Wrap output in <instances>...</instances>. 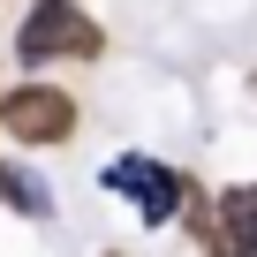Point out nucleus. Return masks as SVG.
Listing matches in <instances>:
<instances>
[{
	"instance_id": "f257e3e1",
	"label": "nucleus",
	"mask_w": 257,
	"mask_h": 257,
	"mask_svg": "<svg viewBox=\"0 0 257 257\" xmlns=\"http://www.w3.org/2000/svg\"><path fill=\"white\" fill-rule=\"evenodd\" d=\"M8 53L23 76H46V68H91L106 61V31L76 8V0H31L8 31Z\"/></svg>"
},
{
	"instance_id": "f03ea898",
	"label": "nucleus",
	"mask_w": 257,
	"mask_h": 257,
	"mask_svg": "<svg viewBox=\"0 0 257 257\" xmlns=\"http://www.w3.org/2000/svg\"><path fill=\"white\" fill-rule=\"evenodd\" d=\"M0 137L8 152H61L83 137V98L53 76H16L0 83Z\"/></svg>"
},
{
	"instance_id": "7ed1b4c3",
	"label": "nucleus",
	"mask_w": 257,
	"mask_h": 257,
	"mask_svg": "<svg viewBox=\"0 0 257 257\" xmlns=\"http://www.w3.org/2000/svg\"><path fill=\"white\" fill-rule=\"evenodd\" d=\"M98 189L121 197V204H137L144 227H174L182 204H189V189H197V174H189V167H167V159H152V152H113V159L98 167Z\"/></svg>"
},
{
	"instance_id": "20e7f679",
	"label": "nucleus",
	"mask_w": 257,
	"mask_h": 257,
	"mask_svg": "<svg viewBox=\"0 0 257 257\" xmlns=\"http://www.w3.org/2000/svg\"><path fill=\"white\" fill-rule=\"evenodd\" d=\"M212 212H219V257H257V182H219Z\"/></svg>"
},
{
	"instance_id": "39448f33",
	"label": "nucleus",
	"mask_w": 257,
	"mask_h": 257,
	"mask_svg": "<svg viewBox=\"0 0 257 257\" xmlns=\"http://www.w3.org/2000/svg\"><path fill=\"white\" fill-rule=\"evenodd\" d=\"M0 204H8V212H23V219H53V212H61L53 182H46L38 167H23L16 152H0Z\"/></svg>"
},
{
	"instance_id": "423d86ee",
	"label": "nucleus",
	"mask_w": 257,
	"mask_h": 257,
	"mask_svg": "<svg viewBox=\"0 0 257 257\" xmlns=\"http://www.w3.org/2000/svg\"><path fill=\"white\" fill-rule=\"evenodd\" d=\"M249 91H257V68H249Z\"/></svg>"
},
{
	"instance_id": "0eeeda50",
	"label": "nucleus",
	"mask_w": 257,
	"mask_h": 257,
	"mask_svg": "<svg viewBox=\"0 0 257 257\" xmlns=\"http://www.w3.org/2000/svg\"><path fill=\"white\" fill-rule=\"evenodd\" d=\"M76 8H83V0H76Z\"/></svg>"
}]
</instances>
